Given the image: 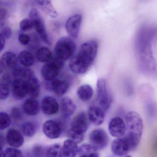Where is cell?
Masks as SVG:
<instances>
[{
    "instance_id": "6da1fadb",
    "label": "cell",
    "mask_w": 157,
    "mask_h": 157,
    "mask_svg": "<svg viewBox=\"0 0 157 157\" xmlns=\"http://www.w3.org/2000/svg\"><path fill=\"white\" fill-rule=\"evenodd\" d=\"M157 33L156 28L143 26L137 32L135 41V51L139 70L150 74L155 70V61L152 51V42Z\"/></svg>"
},
{
    "instance_id": "7a4b0ae2",
    "label": "cell",
    "mask_w": 157,
    "mask_h": 157,
    "mask_svg": "<svg viewBox=\"0 0 157 157\" xmlns=\"http://www.w3.org/2000/svg\"><path fill=\"white\" fill-rule=\"evenodd\" d=\"M98 43L91 40L83 43L78 52L70 59L69 67L76 74L81 75L87 71L96 57Z\"/></svg>"
},
{
    "instance_id": "3957f363",
    "label": "cell",
    "mask_w": 157,
    "mask_h": 157,
    "mask_svg": "<svg viewBox=\"0 0 157 157\" xmlns=\"http://www.w3.org/2000/svg\"><path fill=\"white\" fill-rule=\"evenodd\" d=\"M125 136L131 143L133 150L137 147L143 134V124L141 116L134 111L129 112L126 116Z\"/></svg>"
},
{
    "instance_id": "277c9868",
    "label": "cell",
    "mask_w": 157,
    "mask_h": 157,
    "mask_svg": "<svg viewBox=\"0 0 157 157\" xmlns=\"http://www.w3.org/2000/svg\"><path fill=\"white\" fill-rule=\"evenodd\" d=\"M87 119L84 112L79 113L72 121L69 136L71 139L77 144L81 143L84 140V134L88 129Z\"/></svg>"
},
{
    "instance_id": "5b68a950",
    "label": "cell",
    "mask_w": 157,
    "mask_h": 157,
    "mask_svg": "<svg viewBox=\"0 0 157 157\" xmlns=\"http://www.w3.org/2000/svg\"><path fill=\"white\" fill-rule=\"evenodd\" d=\"M76 50V44L72 38L63 37L56 42L54 53L56 58L65 61L74 56Z\"/></svg>"
},
{
    "instance_id": "8992f818",
    "label": "cell",
    "mask_w": 157,
    "mask_h": 157,
    "mask_svg": "<svg viewBox=\"0 0 157 157\" xmlns=\"http://www.w3.org/2000/svg\"><path fill=\"white\" fill-rule=\"evenodd\" d=\"M97 101L99 106L107 112L112 102V97L109 90L107 81L99 78L97 82Z\"/></svg>"
},
{
    "instance_id": "52a82bcc",
    "label": "cell",
    "mask_w": 157,
    "mask_h": 157,
    "mask_svg": "<svg viewBox=\"0 0 157 157\" xmlns=\"http://www.w3.org/2000/svg\"><path fill=\"white\" fill-rule=\"evenodd\" d=\"M64 62L56 57L44 64L41 70L43 78L48 81L54 80L58 76L60 70L63 66Z\"/></svg>"
},
{
    "instance_id": "ba28073f",
    "label": "cell",
    "mask_w": 157,
    "mask_h": 157,
    "mask_svg": "<svg viewBox=\"0 0 157 157\" xmlns=\"http://www.w3.org/2000/svg\"><path fill=\"white\" fill-rule=\"evenodd\" d=\"M29 18L33 23L34 28L41 38L46 44L50 45V41L46 31L44 21L37 10L35 8L31 9L29 13Z\"/></svg>"
},
{
    "instance_id": "9c48e42d",
    "label": "cell",
    "mask_w": 157,
    "mask_h": 157,
    "mask_svg": "<svg viewBox=\"0 0 157 157\" xmlns=\"http://www.w3.org/2000/svg\"><path fill=\"white\" fill-rule=\"evenodd\" d=\"M111 150L115 155L123 157L126 155L133 149L130 141L124 136L113 140L111 145Z\"/></svg>"
},
{
    "instance_id": "30bf717a",
    "label": "cell",
    "mask_w": 157,
    "mask_h": 157,
    "mask_svg": "<svg viewBox=\"0 0 157 157\" xmlns=\"http://www.w3.org/2000/svg\"><path fill=\"white\" fill-rule=\"evenodd\" d=\"M91 144L97 150L104 149L108 143V137L106 132L102 129L94 130L89 135Z\"/></svg>"
},
{
    "instance_id": "8fae6325",
    "label": "cell",
    "mask_w": 157,
    "mask_h": 157,
    "mask_svg": "<svg viewBox=\"0 0 157 157\" xmlns=\"http://www.w3.org/2000/svg\"><path fill=\"white\" fill-rule=\"evenodd\" d=\"M108 131L112 136L115 138H120L126 133V123L120 117H114L110 121Z\"/></svg>"
},
{
    "instance_id": "7c38bea8",
    "label": "cell",
    "mask_w": 157,
    "mask_h": 157,
    "mask_svg": "<svg viewBox=\"0 0 157 157\" xmlns=\"http://www.w3.org/2000/svg\"><path fill=\"white\" fill-rule=\"evenodd\" d=\"M82 21V16L77 14L69 17L66 23L65 28L67 33L73 39H76L80 32Z\"/></svg>"
},
{
    "instance_id": "4fadbf2b",
    "label": "cell",
    "mask_w": 157,
    "mask_h": 157,
    "mask_svg": "<svg viewBox=\"0 0 157 157\" xmlns=\"http://www.w3.org/2000/svg\"><path fill=\"white\" fill-rule=\"evenodd\" d=\"M12 93L16 100L22 99L28 95L27 80L21 78H15L12 82Z\"/></svg>"
},
{
    "instance_id": "5bb4252c",
    "label": "cell",
    "mask_w": 157,
    "mask_h": 157,
    "mask_svg": "<svg viewBox=\"0 0 157 157\" xmlns=\"http://www.w3.org/2000/svg\"><path fill=\"white\" fill-rule=\"evenodd\" d=\"M43 133L46 136L51 139L60 137L62 132V126L60 123L54 120H48L43 124Z\"/></svg>"
},
{
    "instance_id": "9a60e30c",
    "label": "cell",
    "mask_w": 157,
    "mask_h": 157,
    "mask_svg": "<svg viewBox=\"0 0 157 157\" xmlns=\"http://www.w3.org/2000/svg\"><path fill=\"white\" fill-rule=\"evenodd\" d=\"M41 108L44 114L48 115H54L59 111V104L53 97L45 96L41 100Z\"/></svg>"
},
{
    "instance_id": "2e32d148",
    "label": "cell",
    "mask_w": 157,
    "mask_h": 157,
    "mask_svg": "<svg viewBox=\"0 0 157 157\" xmlns=\"http://www.w3.org/2000/svg\"><path fill=\"white\" fill-rule=\"evenodd\" d=\"M88 119L95 125L99 126L104 122L106 112L99 106H91L88 109Z\"/></svg>"
},
{
    "instance_id": "e0dca14e",
    "label": "cell",
    "mask_w": 157,
    "mask_h": 157,
    "mask_svg": "<svg viewBox=\"0 0 157 157\" xmlns=\"http://www.w3.org/2000/svg\"><path fill=\"white\" fill-rule=\"evenodd\" d=\"M6 139L9 145L14 148L20 147L24 144V138L22 133L14 128L8 130L6 133Z\"/></svg>"
},
{
    "instance_id": "ac0fdd59",
    "label": "cell",
    "mask_w": 157,
    "mask_h": 157,
    "mask_svg": "<svg viewBox=\"0 0 157 157\" xmlns=\"http://www.w3.org/2000/svg\"><path fill=\"white\" fill-rule=\"evenodd\" d=\"M61 112L64 118H68L74 114L76 106L71 98L64 97L61 99L60 102Z\"/></svg>"
},
{
    "instance_id": "d6986e66",
    "label": "cell",
    "mask_w": 157,
    "mask_h": 157,
    "mask_svg": "<svg viewBox=\"0 0 157 157\" xmlns=\"http://www.w3.org/2000/svg\"><path fill=\"white\" fill-rule=\"evenodd\" d=\"M18 61V58L15 53L6 52L2 55L1 59V71L5 68H15Z\"/></svg>"
},
{
    "instance_id": "ffe728a7",
    "label": "cell",
    "mask_w": 157,
    "mask_h": 157,
    "mask_svg": "<svg viewBox=\"0 0 157 157\" xmlns=\"http://www.w3.org/2000/svg\"><path fill=\"white\" fill-rule=\"evenodd\" d=\"M23 112L29 116H34L37 114L39 110L38 102L34 98H28L23 102L22 105Z\"/></svg>"
},
{
    "instance_id": "44dd1931",
    "label": "cell",
    "mask_w": 157,
    "mask_h": 157,
    "mask_svg": "<svg viewBox=\"0 0 157 157\" xmlns=\"http://www.w3.org/2000/svg\"><path fill=\"white\" fill-rule=\"evenodd\" d=\"M38 6L47 15L53 18H56L58 13L52 4L51 0H35Z\"/></svg>"
},
{
    "instance_id": "7402d4cb",
    "label": "cell",
    "mask_w": 157,
    "mask_h": 157,
    "mask_svg": "<svg viewBox=\"0 0 157 157\" xmlns=\"http://www.w3.org/2000/svg\"><path fill=\"white\" fill-rule=\"evenodd\" d=\"M11 81V76L8 74H4L1 76L0 97L2 101L5 100L9 96Z\"/></svg>"
},
{
    "instance_id": "603a6c76",
    "label": "cell",
    "mask_w": 157,
    "mask_h": 157,
    "mask_svg": "<svg viewBox=\"0 0 157 157\" xmlns=\"http://www.w3.org/2000/svg\"><path fill=\"white\" fill-rule=\"evenodd\" d=\"M62 148L65 157H76L78 154L77 143L72 139L65 140Z\"/></svg>"
},
{
    "instance_id": "cb8c5ba5",
    "label": "cell",
    "mask_w": 157,
    "mask_h": 157,
    "mask_svg": "<svg viewBox=\"0 0 157 157\" xmlns=\"http://www.w3.org/2000/svg\"><path fill=\"white\" fill-rule=\"evenodd\" d=\"M50 87L54 93L58 96H62L67 92L69 86L65 80L56 79L53 81Z\"/></svg>"
},
{
    "instance_id": "d4e9b609",
    "label": "cell",
    "mask_w": 157,
    "mask_h": 157,
    "mask_svg": "<svg viewBox=\"0 0 157 157\" xmlns=\"http://www.w3.org/2000/svg\"><path fill=\"white\" fill-rule=\"evenodd\" d=\"M28 84V95L32 97V98H37L40 92V83L37 78L33 76L27 80Z\"/></svg>"
},
{
    "instance_id": "484cf974",
    "label": "cell",
    "mask_w": 157,
    "mask_h": 157,
    "mask_svg": "<svg viewBox=\"0 0 157 157\" xmlns=\"http://www.w3.org/2000/svg\"><path fill=\"white\" fill-rule=\"evenodd\" d=\"M77 94L81 100L87 101L91 99L94 94V91L90 85H83L77 89Z\"/></svg>"
},
{
    "instance_id": "4316f807",
    "label": "cell",
    "mask_w": 157,
    "mask_h": 157,
    "mask_svg": "<svg viewBox=\"0 0 157 157\" xmlns=\"http://www.w3.org/2000/svg\"><path fill=\"white\" fill-rule=\"evenodd\" d=\"M36 58L40 63H48L53 59L51 51L47 47H42L37 51Z\"/></svg>"
},
{
    "instance_id": "83f0119b",
    "label": "cell",
    "mask_w": 157,
    "mask_h": 157,
    "mask_svg": "<svg viewBox=\"0 0 157 157\" xmlns=\"http://www.w3.org/2000/svg\"><path fill=\"white\" fill-rule=\"evenodd\" d=\"M79 157H99L97 149L91 144H85L79 148Z\"/></svg>"
},
{
    "instance_id": "f1b7e54d",
    "label": "cell",
    "mask_w": 157,
    "mask_h": 157,
    "mask_svg": "<svg viewBox=\"0 0 157 157\" xmlns=\"http://www.w3.org/2000/svg\"><path fill=\"white\" fill-rule=\"evenodd\" d=\"M18 58L19 63L24 67L28 68L32 66L35 62V59L32 53L26 51L21 52Z\"/></svg>"
},
{
    "instance_id": "f546056e",
    "label": "cell",
    "mask_w": 157,
    "mask_h": 157,
    "mask_svg": "<svg viewBox=\"0 0 157 157\" xmlns=\"http://www.w3.org/2000/svg\"><path fill=\"white\" fill-rule=\"evenodd\" d=\"M13 74L16 78H23L28 80L34 76V73L32 70L28 67H15L13 71Z\"/></svg>"
},
{
    "instance_id": "4dcf8cb0",
    "label": "cell",
    "mask_w": 157,
    "mask_h": 157,
    "mask_svg": "<svg viewBox=\"0 0 157 157\" xmlns=\"http://www.w3.org/2000/svg\"><path fill=\"white\" fill-rule=\"evenodd\" d=\"M22 133L27 137H32L36 133L37 127L32 122L27 121L23 124L21 126Z\"/></svg>"
},
{
    "instance_id": "1f68e13d",
    "label": "cell",
    "mask_w": 157,
    "mask_h": 157,
    "mask_svg": "<svg viewBox=\"0 0 157 157\" xmlns=\"http://www.w3.org/2000/svg\"><path fill=\"white\" fill-rule=\"evenodd\" d=\"M46 157H65L62 147L58 144L51 146L47 151Z\"/></svg>"
},
{
    "instance_id": "d6a6232c",
    "label": "cell",
    "mask_w": 157,
    "mask_h": 157,
    "mask_svg": "<svg viewBox=\"0 0 157 157\" xmlns=\"http://www.w3.org/2000/svg\"><path fill=\"white\" fill-rule=\"evenodd\" d=\"M11 118L10 116L4 112L0 113V129L5 130L8 128L11 124Z\"/></svg>"
},
{
    "instance_id": "836d02e7",
    "label": "cell",
    "mask_w": 157,
    "mask_h": 157,
    "mask_svg": "<svg viewBox=\"0 0 157 157\" xmlns=\"http://www.w3.org/2000/svg\"><path fill=\"white\" fill-rule=\"evenodd\" d=\"M2 157H23L21 151L14 147L6 148L2 154Z\"/></svg>"
},
{
    "instance_id": "e575fe53",
    "label": "cell",
    "mask_w": 157,
    "mask_h": 157,
    "mask_svg": "<svg viewBox=\"0 0 157 157\" xmlns=\"http://www.w3.org/2000/svg\"><path fill=\"white\" fill-rule=\"evenodd\" d=\"M19 28L23 31H27L34 28L33 23L29 18H25L21 20L19 23Z\"/></svg>"
},
{
    "instance_id": "d590c367",
    "label": "cell",
    "mask_w": 157,
    "mask_h": 157,
    "mask_svg": "<svg viewBox=\"0 0 157 157\" xmlns=\"http://www.w3.org/2000/svg\"><path fill=\"white\" fill-rule=\"evenodd\" d=\"M11 114L13 118L16 120H20L23 117L22 111L19 108L14 107L11 109Z\"/></svg>"
},
{
    "instance_id": "8d00e7d4",
    "label": "cell",
    "mask_w": 157,
    "mask_h": 157,
    "mask_svg": "<svg viewBox=\"0 0 157 157\" xmlns=\"http://www.w3.org/2000/svg\"><path fill=\"white\" fill-rule=\"evenodd\" d=\"M8 12L7 9L5 8H1L0 12V24L1 27L4 25L8 17Z\"/></svg>"
},
{
    "instance_id": "74e56055",
    "label": "cell",
    "mask_w": 157,
    "mask_h": 157,
    "mask_svg": "<svg viewBox=\"0 0 157 157\" xmlns=\"http://www.w3.org/2000/svg\"><path fill=\"white\" fill-rule=\"evenodd\" d=\"M0 34H2L6 39H9L13 36V31L11 28L5 27L1 30Z\"/></svg>"
},
{
    "instance_id": "f35d334b",
    "label": "cell",
    "mask_w": 157,
    "mask_h": 157,
    "mask_svg": "<svg viewBox=\"0 0 157 157\" xmlns=\"http://www.w3.org/2000/svg\"><path fill=\"white\" fill-rule=\"evenodd\" d=\"M18 40L22 45H27L30 41V38L27 34L20 33L18 36Z\"/></svg>"
},
{
    "instance_id": "ab89813d",
    "label": "cell",
    "mask_w": 157,
    "mask_h": 157,
    "mask_svg": "<svg viewBox=\"0 0 157 157\" xmlns=\"http://www.w3.org/2000/svg\"><path fill=\"white\" fill-rule=\"evenodd\" d=\"M147 111L149 114L151 115H154V114L157 112V107L155 104H154L153 102H149L147 107Z\"/></svg>"
},
{
    "instance_id": "60d3db41",
    "label": "cell",
    "mask_w": 157,
    "mask_h": 157,
    "mask_svg": "<svg viewBox=\"0 0 157 157\" xmlns=\"http://www.w3.org/2000/svg\"><path fill=\"white\" fill-rule=\"evenodd\" d=\"M6 39L2 35L0 34V41H1V44H0V50L1 52L3 50L6 44Z\"/></svg>"
},
{
    "instance_id": "b9f144b4",
    "label": "cell",
    "mask_w": 157,
    "mask_h": 157,
    "mask_svg": "<svg viewBox=\"0 0 157 157\" xmlns=\"http://www.w3.org/2000/svg\"><path fill=\"white\" fill-rule=\"evenodd\" d=\"M124 157H132V156H131L130 155H126L125 156H124Z\"/></svg>"
}]
</instances>
